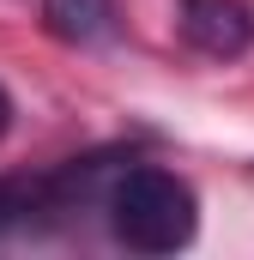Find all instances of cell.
<instances>
[{"mask_svg":"<svg viewBox=\"0 0 254 260\" xmlns=\"http://www.w3.org/2000/svg\"><path fill=\"white\" fill-rule=\"evenodd\" d=\"M121 151H91V157H67L43 176H0V236H30V230H55L79 206L103 200L115 176Z\"/></svg>","mask_w":254,"mask_h":260,"instance_id":"obj_2","label":"cell"},{"mask_svg":"<svg viewBox=\"0 0 254 260\" xmlns=\"http://www.w3.org/2000/svg\"><path fill=\"white\" fill-rule=\"evenodd\" d=\"M182 37L188 49L212 55V61H236L254 49V12L242 0H182Z\"/></svg>","mask_w":254,"mask_h":260,"instance_id":"obj_3","label":"cell"},{"mask_svg":"<svg viewBox=\"0 0 254 260\" xmlns=\"http://www.w3.org/2000/svg\"><path fill=\"white\" fill-rule=\"evenodd\" d=\"M12 115H18V109H12V91H6V85H0V139H6V133H12Z\"/></svg>","mask_w":254,"mask_h":260,"instance_id":"obj_5","label":"cell"},{"mask_svg":"<svg viewBox=\"0 0 254 260\" xmlns=\"http://www.w3.org/2000/svg\"><path fill=\"white\" fill-rule=\"evenodd\" d=\"M43 30L67 49H97L115 30V0H43Z\"/></svg>","mask_w":254,"mask_h":260,"instance_id":"obj_4","label":"cell"},{"mask_svg":"<svg viewBox=\"0 0 254 260\" xmlns=\"http://www.w3.org/2000/svg\"><path fill=\"white\" fill-rule=\"evenodd\" d=\"M109 236L133 254H182L200 230V200L176 170L157 164H127L103 188Z\"/></svg>","mask_w":254,"mask_h":260,"instance_id":"obj_1","label":"cell"}]
</instances>
